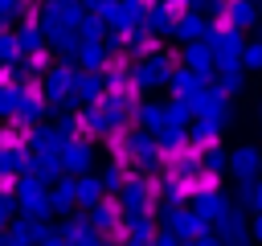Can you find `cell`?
<instances>
[{"instance_id":"6da1fadb","label":"cell","mask_w":262,"mask_h":246,"mask_svg":"<svg viewBox=\"0 0 262 246\" xmlns=\"http://www.w3.org/2000/svg\"><path fill=\"white\" fill-rule=\"evenodd\" d=\"M258 164H262V156H258V152H254L250 144L233 152V172H237V176H250V172H254Z\"/></svg>"},{"instance_id":"7a4b0ae2","label":"cell","mask_w":262,"mask_h":246,"mask_svg":"<svg viewBox=\"0 0 262 246\" xmlns=\"http://www.w3.org/2000/svg\"><path fill=\"white\" fill-rule=\"evenodd\" d=\"M164 78H168V61H164V57L143 61V70H139V82H143V86H160Z\"/></svg>"},{"instance_id":"3957f363","label":"cell","mask_w":262,"mask_h":246,"mask_svg":"<svg viewBox=\"0 0 262 246\" xmlns=\"http://www.w3.org/2000/svg\"><path fill=\"white\" fill-rule=\"evenodd\" d=\"M61 160H66V168H74V172H82V168H90V148H82V144H66V152H61Z\"/></svg>"},{"instance_id":"277c9868","label":"cell","mask_w":262,"mask_h":246,"mask_svg":"<svg viewBox=\"0 0 262 246\" xmlns=\"http://www.w3.org/2000/svg\"><path fill=\"white\" fill-rule=\"evenodd\" d=\"M196 213H201V217H225V201H221V193H217V197H213V193H201Z\"/></svg>"},{"instance_id":"5b68a950","label":"cell","mask_w":262,"mask_h":246,"mask_svg":"<svg viewBox=\"0 0 262 246\" xmlns=\"http://www.w3.org/2000/svg\"><path fill=\"white\" fill-rule=\"evenodd\" d=\"M123 205H127L131 213L147 209V189H143V184H127V193H123Z\"/></svg>"},{"instance_id":"8992f818","label":"cell","mask_w":262,"mask_h":246,"mask_svg":"<svg viewBox=\"0 0 262 246\" xmlns=\"http://www.w3.org/2000/svg\"><path fill=\"white\" fill-rule=\"evenodd\" d=\"M196 225H201V217H184V213H176V217H172L176 238H192V234H196Z\"/></svg>"},{"instance_id":"52a82bcc","label":"cell","mask_w":262,"mask_h":246,"mask_svg":"<svg viewBox=\"0 0 262 246\" xmlns=\"http://www.w3.org/2000/svg\"><path fill=\"white\" fill-rule=\"evenodd\" d=\"M188 61H192V74H196V78H205V74H209V49H201V45H196V49H188Z\"/></svg>"},{"instance_id":"ba28073f","label":"cell","mask_w":262,"mask_h":246,"mask_svg":"<svg viewBox=\"0 0 262 246\" xmlns=\"http://www.w3.org/2000/svg\"><path fill=\"white\" fill-rule=\"evenodd\" d=\"M45 201H49V209H57V213H61V209H70V205H74V189H70V184H61V189H57L53 197H45Z\"/></svg>"},{"instance_id":"9c48e42d","label":"cell","mask_w":262,"mask_h":246,"mask_svg":"<svg viewBox=\"0 0 262 246\" xmlns=\"http://www.w3.org/2000/svg\"><path fill=\"white\" fill-rule=\"evenodd\" d=\"M66 86H70V74H66V70H57V74H49L45 94H49V98H57V94H66Z\"/></svg>"},{"instance_id":"30bf717a","label":"cell","mask_w":262,"mask_h":246,"mask_svg":"<svg viewBox=\"0 0 262 246\" xmlns=\"http://www.w3.org/2000/svg\"><path fill=\"white\" fill-rule=\"evenodd\" d=\"M196 33H201V20H196V16H184V20L176 25V37H180V41H192Z\"/></svg>"},{"instance_id":"8fae6325","label":"cell","mask_w":262,"mask_h":246,"mask_svg":"<svg viewBox=\"0 0 262 246\" xmlns=\"http://www.w3.org/2000/svg\"><path fill=\"white\" fill-rule=\"evenodd\" d=\"M78 201L94 205V201H98V184H94V180H82V184H78Z\"/></svg>"},{"instance_id":"7c38bea8","label":"cell","mask_w":262,"mask_h":246,"mask_svg":"<svg viewBox=\"0 0 262 246\" xmlns=\"http://www.w3.org/2000/svg\"><path fill=\"white\" fill-rule=\"evenodd\" d=\"M16 45H20V49H37V45H41L37 29H25V33H16Z\"/></svg>"},{"instance_id":"4fadbf2b","label":"cell","mask_w":262,"mask_h":246,"mask_svg":"<svg viewBox=\"0 0 262 246\" xmlns=\"http://www.w3.org/2000/svg\"><path fill=\"white\" fill-rule=\"evenodd\" d=\"M98 90H102V86H98V78H78V94H82V98H94Z\"/></svg>"},{"instance_id":"5bb4252c","label":"cell","mask_w":262,"mask_h":246,"mask_svg":"<svg viewBox=\"0 0 262 246\" xmlns=\"http://www.w3.org/2000/svg\"><path fill=\"white\" fill-rule=\"evenodd\" d=\"M111 221H119V213H115L111 205H102V209L94 213V221H90V225H111Z\"/></svg>"},{"instance_id":"9a60e30c","label":"cell","mask_w":262,"mask_h":246,"mask_svg":"<svg viewBox=\"0 0 262 246\" xmlns=\"http://www.w3.org/2000/svg\"><path fill=\"white\" fill-rule=\"evenodd\" d=\"M172 82H176V90H180V94H192V90H196V82H192V74H176Z\"/></svg>"},{"instance_id":"2e32d148","label":"cell","mask_w":262,"mask_h":246,"mask_svg":"<svg viewBox=\"0 0 262 246\" xmlns=\"http://www.w3.org/2000/svg\"><path fill=\"white\" fill-rule=\"evenodd\" d=\"M139 115H143V123H147V127H164V115H160L156 107H143Z\"/></svg>"},{"instance_id":"e0dca14e","label":"cell","mask_w":262,"mask_h":246,"mask_svg":"<svg viewBox=\"0 0 262 246\" xmlns=\"http://www.w3.org/2000/svg\"><path fill=\"white\" fill-rule=\"evenodd\" d=\"M242 57H246V66H250V70H258V66H262V45H250Z\"/></svg>"},{"instance_id":"ac0fdd59","label":"cell","mask_w":262,"mask_h":246,"mask_svg":"<svg viewBox=\"0 0 262 246\" xmlns=\"http://www.w3.org/2000/svg\"><path fill=\"white\" fill-rule=\"evenodd\" d=\"M233 20H237V25L254 20V8H250V4H233Z\"/></svg>"},{"instance_id":"d6986e66","label":"cell","mask_w":262,"mask_h":246,"mask_svg":"<svg viewBox=\"0 0 262 246\" xmlns=\"http://www.w3.org/2000/svg\"><path fill=\"white\" fill-rule=\"evenodd\" d=\"M82 61L98 66V61H102V49H98V45H82Z\"/></svg>"},{"instance_id":"ffe728a7","label":"cell","mask_w":262,"mask_h":246,"mask_svg":"<svg viewBox=\"0 0 262 246\" xmlns=\"http://www.w3.org/2000/svg\"><path fill=\"white\" fill-rule=\"evenodd\" d=\"M229 160H225V152H209V160H205V168H213V172H221Z\"/></svg>"},{"instance_id":"44dd1931","label":"cell","mask_w":262,"mask_h":246,"mask_svg":"<svg viewBox=\"0 0 262 246\" xmlns=\"http://www.w3.org/2000/svg\"><path fill=\"white\" fill-rule=\"evenodd\" d=\"M119 180H123V172H119V168H111V172H106V189H119Z\"/></svg>"},{"instance_id":"7402d4cb","label":"cell","mask_w":262,"mask_h":246,"mask_svg":"<svg viewBox=\"0 0 262 246\" xmlns=\"http://www.w3.org/2000/svg\"><path fill=\"white\" fill-rule=\"evenodd\" d=\"M8 107H12V94H8V90H0V111H8Z\"/></svg>"},{"instance_id":"603a6c76","label":"cell","mask_w":262,"mask_h":246,"mask_svg":"<svg viewBox=\"0 0 262 246\" xmlns=\"http://www.w3.org/2000/svg\"><path fill=\"white\" fill-rule=\"evenodd\" d=\"M254 205H258V213H262V184H254V197H250Z\"/></svg>"},{"instance_id":"cb8c5ba5","label":"cell","mask_w":262,"mask_h":246,"mask_svg":"<svg viewBox=\"0 0 262 246\" xmlns=\"http://www.w3.org/2000/svg\"><path fill=\"white\" fill-rule=\"evenodd\" d=\"M12 8H16L12 0H0V16H4V12H12Z\"/></svg>"},{"instance_id":"d4e9b609","label":"cell","mask_w":262,"mask_h":246,"mask_svg":"<svg viewBox=\"0 0 262 246\" xmlns=\"http://www.w3.org/2000/svg\"><path fill=\"white\" fill-rule=\"evenodd\" d=\"M254 234H258V238H262V213H258V221H254Z\"/></svg>"}]
</instances>
